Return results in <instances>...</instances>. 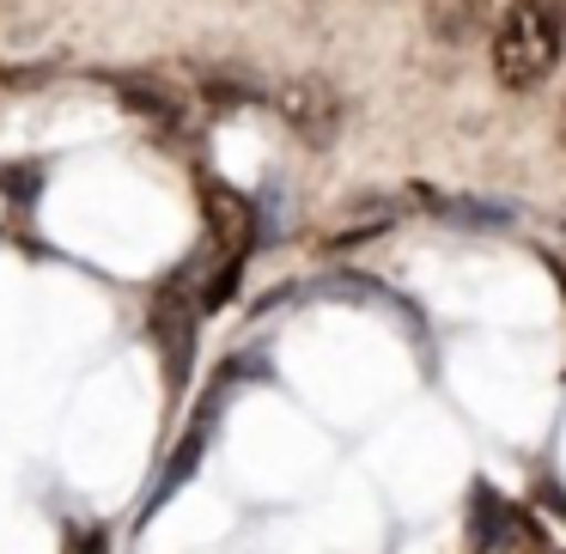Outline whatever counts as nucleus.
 I'll return each mask as SVG.
<instances>
[{
    "mask_svg": "<svg viewBox=\"0 0 566 554\" xmlns=\"http://www.w3.org/2000/svg\"><path fill=\"white\" fill-rule=\"evenodd\" d=\"M560 147H566V104H560Z\"/></svg>",
    "mask_w": 566,
    "mask_h": 554,
    "instance_id": "nucleus-6",
    "label": "nucleus"
},
{
    "mask_svg": "<svg viewBox=\"0 0 566 554\" xmlns=\"http://www.w3.org/2000/svg\"><path fill=\"white\" fill-rule=\"evenodd\" d=\"M281 116L298 140H311V147H329V140L342 135V98H335L329 80H286Z\"/></svg>",
    "mask_w": 566,
    "mask_h": 554,
    "instance_id": "nucleus-2",
    "label": "nucleus"
},
{
    "mask_svg": "<svg viewBox=\"0 0 566 554\" xmlns=\"http://www.w3.org/2000/svg\"><path fill=\"white\" fill-rule=\"evenodd\" d=\"M201 208H208V226H213V257L220 262H244L250 238H256V213L238 189L226 184H201Z\"/></svg>",
    "mask_w": 566,
    "mask_h": 554,
    "instance_id": "nucleus-3",
    "label": "nucleus"
},
{
    "mask_svg": "<svg viewBox=\"0 0 566 554\" xmlns=\"http://www.w3.org/2000/svg\"><path fill=\"white\" fill-rule=\"evenodd\" d=\"M488 55L505 92H536L566 55V0H512L493 25Z\"/></svg>",
    "mask_w": 566,
    "mask_h": 554,
    "instance_id": "nucleus-1",
    "label": "nucleus"
},
{
    "mask_svg": "<svg viewBox=\"0 0 566 554\" xmlns=\"http://www.w3.org/2000/svg\"><path fill=\"white\" fill-rule=\"evenodd\" d=\"M493 0H427V31L439 43H469L481 25H488Z\"/></svg>",
    "mask_w": 566,
    "mask_h": 554,
    "instance_id": "nucleus-4",
    "label": "nucleus"
},
{
    "mask_svg": "<svg viewBox=\"0 0 566 554\" xmlns=\"http://www.w3.org/2000/svg\"><path fill=\"white\" fill-rule=\"evenodd\" d=\"M116 98H123L128 111L153 116V123H171V116H177V98L165 86H147V80H116Z\"/></svg>",
    "mask_w": 566,
    "mask_h": 554,
    "instance_id": "nucleus-5",
    "label": "nucleus"
}]
</instances>
